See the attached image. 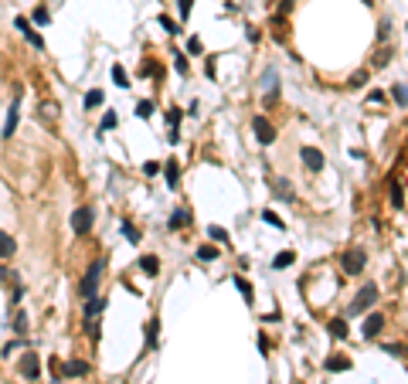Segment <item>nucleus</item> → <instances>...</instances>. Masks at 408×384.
<instances>
[{"mask_svg":"<svg viewBox=\"0 0 408 384\" xmlns=\"http://www.w3.org/2000/svg\"><path fill=\"white\" fill-rule=\"evenodd\" d=\"M364 265H367V255H364V249H357V245H351V249L344 252V259H340V269L347 272V275H361Z\"/></svg>","mask_w":408,"mask_h":384,"instance_id":"obj_1","label":"nucleus"},{"mask_svg":"<svg viewBox=\"0 0 408 384\" xmlns=\"http://www.w3.org/2000/svg\"><path fill=\"white\" fill-rule=\"evenodd\" d=\"M99 283H102V262H95V265H89V269H85V275H82V283H79V296H82V299L95 296Z\"/></svg>","mask_w":408,"mask_h":384,"instance_id":"obj_2","label":"nucleus"},{"mask_svg":"<svg viewBox=\"0 0 408 384\" xmlns=\"http://www.w3.org/2000/svg\"><path fill=\"white\" fill-rule=\"evenodd\" d=\"M92 221H95V211H92V207H85V204L72 211V231H75L79 238H85V235L92 231Z\"/></svg>","mask_w":408,"mask_h":384,"instance_id":"obj_3","label":"nucleus"},{"mask_svg":"<svg viewBox=\"0 0 408 384\" xmlns=\"http://www.w3.org/2000/svg\"><path fill=\"white\" fill-rule=\"evenodd\" d=\"M252 129H255V139H259L262 147H272V143H276V126H272L265 116H255Z\"/></svg>","mask_w":408,"mask_h":384,"instance_id":"obj_4","label":"nucleus"},{"mask_svg":"<svg viewBox=\"0 0 408 384\" xmlns=\"http://www.w3.org/2000/svg\"><path fill=\"white\" fill-rule=\"evenodd\" d=\"M374 303H378V286L367 283L361 293H357V299L351 303V313H364V309H367V306H374Z\"/></svg>","mask_w":408,"mask_h":384,"instance_id":"obj_5","label":"nucleus"},{"mask_svg":"<svg viewBox=\"0 0 408 384\" xmlns=\"http://www.w3.org/2000/svg\"><path fill=\"white\" fill-rule=\"evenodd\" d=\"M14 27H17V31H21L24 38H27V41L38 48V51H45V38H41V34L31 27V21H27V17H14Z\"/></svg>","mask_w":408,"mask_h":384,"instance_id":"obj_6","label":"nucleus"},{"mask_svg":"<svg viewBox=\"0 0 408 384\" xmlns=\"http://www.w3.org/2000/svg\"><path fill=\"white\" fill-rule=\"evenodd\" d=\"M17 367H21V374L27 377V381H38V374H41V361H38V354H24Z\"/></svg>","mask_w":408,"mask_h":384,"instance_id":"obj_7","label":"nucleus"},{"mask_svg":"<svg viewBox=\"0 0 408 384\" xmlns=\"http://www.w3.org/2000/svg\"><path fill=\"white\" fill-rule=\"evenodd\" d=\"M17 119H21V102L14 99L11 109H7V123H4V129H0V136H4V139H11V136H14V129H17Z\"/></svg>","mask_w":408,"mask_h":384,"instance_id":"obj_8","label":"nucleus"},{"mask_svg":"<svg viewBox=\"0 0 408 384\" xmlns=\"http://www.w3.org/2000/svg\"><path fill=\"white\" fill-rule=\"evenodd\" d=\"M262 85H265V102H276V95H279V75H276V68H269V72H265Z\"/></svg>","mask_w":408,"mask_h":384,"instance_id":"obj_9","label":"nucleus"},{"mask_svg":"<svg viewBox=\"0 0 408 384\" xmlns=\"http://www.w3.org/2000/svg\"><path fill=\"white\" fill-rule=\"evenodd\" d=\"M299 157H303V163H306L310 170H323V153H320V150L303 147V150H299Z\"/></svg>","mask_w":408,"mask_h":384,"instance_id":"obj_10","label":"nucleus"},{"mask_svg":"<svg viewBox=\"0 0 408 384\" xmlns=\"http://www.w3.org/2000/svg\"><path fill=\"white\" fill-rule=\"evenodd\" d=\"M364 337H378V333H381V330H385V317H381V313H371V317L364 320Z\"/></svg>","mask_w":408,"mask_h":384,"instance_id":"obj_11","label":"nucleus"},{"mask_svg":"<svg viewBox=\"0 0 408 384\" xmlns=\"http://www.w3.org/2000/svg\"><path fill=\"white\" fill-rule=\"evenodd\" d=\"M14 252H17V241H14L7 231H0V259H11Z\"/></svg>","mask_w":408,"mask_h":384,"instance_id":"obj_12","label":"nucleus"},{"mask_svg":"<svg viewBox=\"0 0 408 384\" xmlns=\"http://www.w3.org/2000/svg\"><path fill=\"white\" fill-rule=\"evenodd\" d=\"M102 309H106V299H99V296H89V299H85V317H99Z\"/></svg>","mask_w":408,"mask_h":384,"instance_id":"obj_13","label":"nucleus"},{"mask_svg":"<svg viewBox=\"0 0 408 384\" xmlns=\"http://www.w3.org/2000/svg\"><path fill=\"white\" fill-rule=\"evenodd\" d=\"M167 225L174 228V231H177V228H187V225H191V215H187L184 207H177V211L170 215V221H167Z\"/></svg>","mask_w":408,"mask_h":384,"instance_id":"obj_14","label":"nucleus"},{"mask_svg":"<svg viewBox=\"0 0 408 384\" xmlns=\"http://www.w3.org/2000/svg\"><path fill=\"white\" fill-rule=\"evenodd\" d=\"M65 374H68V377H85V374H89V364H85V361H68Z\"/></svg>","mask_w":408,"mask_h":384,"instance_id":"obj_15","label":"nucleus"},{"mask_svg":"<svg viewBox=\"0 0 408 384\" xmlns=\"http://www.w3.org/2000/svg\"><path fill=\"white\" fill-rule=\"evenodd\" d=\"M391 99H395L398 109H405L408 106V92H405V82H395V89H391Z\"/></svg>","mask_w":408,"mask_h":384,"instance_id":"obj_16","label":"nucleus"},{"mask_svg":"<svg viewBox=\"0 0 408 384\" xmlns=\"http://www.w3.org/2000/svg\"><path fill=\"white\" fill-rule=\"evenodd\" d=\"M140 269L147 272V275H157V272H160V259H157V255H143V259H140Z\"/></svg>","mask_w":408,"mask_h":384,"instance_id":"obj_17","label":"nucleus"},{"mask_svg":"<svg viewBox=\"0 0 408 384\" xmlns=\"http://www.w3.org/2000/svg\"><path fill=\"white\" fill-rule=\"evenodd\" d=\"M296 262V252H279L276 259H272V269H289Z\"/></svg>","mask_w":408,"mask_h":384,"instance_id":"obj_18","label":"nucleus"},{"mask_svg":"<svg viewBox=\"0 0 408 384\" xmlns=\"http://www.w3.org/2000/svg\"><path fill=\"white\" fill-rule=\"evenodd\" d=\"M323 367H327V371H351V361H347V357H327Z\"/></svg>","mask_w":408,"mask_h":384,"instance_id":"obj_19","label":"nucleus"},{"mask_svg":"<svg viewBox=\"0 0 408 384\" xmlns=\"http://www.w3.org/2000/svg\"><path fill=\"white\" fill-rule=\"evenodd\" d=\"M113 82L119 85V89H129V75H126L123 65H113Z\"/></svg>","mask_w":408,"mask_h":384,"instance_id":"obj_20","label":"nucleus"},{"mask_svg":"<svg viewBox=\"0 0 408 384\" xmlns=\"http://www.w3.org/2000/svg\"><path fill=\"white\" fill-rule=\"evenodd\" d=\"M119 231H123V235L129 238L133 245H136V241H140V231H136V225H133V221H126V218H123V221H119Z\"/></svg>","mask_w":408,"mask_h":384,"instance_id":"obj_21","label":"nucleus"},{"mask_svg":"<svg viewBox=\"0 0 408 384\" xmlns=\"http://www.w3.org/2000/svg\"><path fill=\"white\" fill-rule=\"evenodd\" d=\"M163 173H167L170 187H177V181H181V167H177V163H163Z\"/></svg>","mask_w":408,"mask_h":384,"instance_id":"obj_22","label":"nucleus"},{"mask_svg":"<svg viewBox=\"0 0 408 384\" xmlns=\"http://www.w3.org/2000/svg\"><path fill=\"white\" fill-rule=\"evenodd\" d=\"M31 21L38 24V27H45V24L51 21V14H48V7H34V14H31Z\"/></svg>","mask_w":408,"mask_h":384,"instance_id":"obj_23","label":"nucleus"},{"mask_svg":"<svg viewBox=\"0 0 408 384\" xmlns=\"http://www.w3.org/2000/svg\"><path fill=\"white\" fill-rule=\"evenodd\" d=\"M102 99H106V95H102L99 89H92V92H85V109H95V106H102Z\"/></svg>","mask_w":408,"mask_h":384,"instance_id":"obj_24","label":"nucleus"},{"mask_svg":"<svg viewBox=\"0 0 408 384\" xmlns=\"http://www.w3.org/2000/svg\"><path fill=\"white\" fill-rule=\"evenodd\" d=\"M276 197H283V201H293V187L286 181H276Z\"/></svg>","mask_w":408,"mask_h":384,"instance_id":"obj_25","label":"nucleus"},{"mask_svg":"<svg viewBox=\"0 0 408 384\" xmlns=\"http://www.w3.org/2000/svg\"><path fill=\"white\" fill-rule=\"evenodd\" d=\"M401 191H405V187H401V184H395V187H391V204H395L398 211H401V207H405V194H401Z\"/></svg>","mask_w":408,"mask_h":384,"instance_id":"obj_26","label":"nucleus"},{"mask_svg":"<svg viewBox=\"0 0 408 384\" xmlns=\"http://www.w3.org/2000/svg\"><path fill=\"white\" fill-rule=\"evenodd\" d=\"M197 259H201V262H215V259H218V249H211V245H201V249H197Z\"/></svg>","mask_w":408,"mask_h":384,"instance_id":"obj_27","label":"nucleus"},{"mask_svg":"<svg viewBox=\"0 0 408 384\" xmlns=\"http://www.w3.org/2000/svg\"><path fill=\"white\" fill-rule=\"evenodd\" d=\"M136 116H140V119H150V116H153V102H136Z\"/></svg>","mask_w":408,"mask_h":384,"instance_id":"obj_28","label":"nucleus"},{"mask_svg":"<svg viewBox=\"0 0 408 384\" xmlns=\"http://www.w3.org/2000/svg\"><path fill=\"white\" fill-rule=\"evenodd\" d=\"M330 333H333V337H347V323H344V320H330Z\"/></svg>","mask_w":408,"mask_h":384,"instance_id":"obj_29","label":"nucleus"},{"mask_svg":"<svg viewBox=\"0 0 408 384\" xmlns=\"http://www.w3.org/2000/svg\"><path fill=\"white\" fill-rule=\"evenodd\" d=\"M160 170H163V163H160V160H147V163H143V173H147V177H157Z\"/></svg>","mask_w":408,"mask_h":384,"instance_id":"obj_30","label":"nucleus"},{"mask_svg":"<svg viewBox=\"0 0 408 384\" xmlns=\"http://www.w3.org/2000/svg\"><path fill=\"white\" fill-rule=\"evenodd\" d=\"M157 21H160V27H163V31H167V34H177V31H181V27H177V24H174V21H170V17H167V14H160Z\"/></svg>","mask_w":408,"mask_h":384,"instance_id":"obj_31","label":"nucleus"},{"mask_svg":"<svg viewBox=\"0 0 408 384\" xmlns=\"http://www.w3.org/2000/svg\"><path fill=\"white\" fill-rule=\"evenodd\" d=\"M116 123H119V119H116V113H106V116H102V133L116 129Z\"/></svg>","mask_w":408,"mask_h":384,"instance_id":"obj_32","label":"nucleus"},{"mask_svg":"<svg viewBox=\"0 0 408 384\" xmlns=\"http://www.w3.org/2000/svg\"><path fill=\"white\" fill-rule=\"evenodd\" d=\"M388 61H391V51H388V48H381V51H378V58H374V68H385Z\"/></svg>","mask_w":408,"mask_h":384,"instance_id":"obj_33","label":"nucleus"},{"mask_svg":"<svg viewBox=\"0 0 408 384\" xmlns=\"http://www.w3.org/2000/svg\"><path fill=\"white\" fill-rule=\"evenodd\" d=\"M262 218H265V225H272V228H286L283 218H276V211H262Z\"/></svg>","mask_w":408,"mask_h":384,"instance_id":"obj_34","label":"nucleus"},{"mask_svg":"<svg viewBox=\"0 0 408 384\" xmlns=\"http://www.w3.org/2000/svg\"><path fill=\"white\" fill-rule=\"evenodd\" d=\"M235 286H238V293L245 296V303H252V286L245 283V279H235Z\"/></svg>","mask_w":408,"mask_h":384,"instance_id":"obj_35","label":"nucleus"},{"mask_svg":"<svg viewBox=\"0 0 408 384\" xmlns=\"http://www.w3.org/2000/svg\"><path fill=\"white\" fill-rule=\"evenodd\" d=\"M38 113H45V119H48V123H55V119H58V106H51V102H48L45 109H38Z\"/></svg>","mask_w":408,"mask_h":384,"instance_id":"obj_36","label":"nucleus"},{"mask_svg":"<svg viewBox=\"0 0 408 384\" xmlns=\"http://www.w3.org/2000/svg\"><path fill=\"white\" fill-rule=\"evenodd\" d=\"M208 235L215 238V241H225V238H228V231H225V228H218V225H211V228H208Z\"/></svg>","mask_w":408,"mask_h":384,"instance_id":"obj_37","label":"nucleus"},{"mask_svg":"<svg viewBox=\"0 0 408 384\" xmlns=\"http://www.w3.org/2000/svg\"><path fill=\"white\" fill-rule=\"evenodd\" d=\"M157 327H160V320H150V327H147V340H150V343H157Z\"/></svg>","mask_w":408,"mask_h":384,"instance_id":"obj_38","label":"nucleus"},{"mask_svg":"<svg viewBox=\"0 0 408 384\" xmlns=\"http://www.w3.org/2000/svg\"><path fill=\"white\" fill-rule=\"evenodd\" d=\"M174 65H177V72H181V75H187V58H184L181 51H177V58H174Z\"/></svg>","mask_w":408,"mask_h":384,"instance_id":"obj_39","label":"nucleus"},{"mask_svg":"<svg viewBox=\"0 0 408 384\" xmlns=\"http://www.w3.org/2000/svg\"><path fill=\"white\" fill-rule=\"evenodd\" d=\"M14 330H17V333H27V317H24V313L17 317V323H14Z\"/></svg>","mask_w":408,"mask_h":384,"instance_id":"obj_40","label":"nucleus"},{"mask_svg":"<svg viewBox=\"0 0 408 384\" xmlns=\"http://www.w3.org/2000/svg\"><path fill=\"white\" fill-rule=\"evenodd\" d=\"M187 51H191V55H201V41L191 38V41H187Z\"/></svg>","mask_w":408,"mask_h":384,"instance_id":"obj_41","label":"nucleus"},{"mask_svg":"<svg viewBox=\"0 0 408 384\" xmlns=\"http://www.w3.org/2000/svg\"><path fill=\"white\" fill-rule=\"evenodd\" d=\"M364 79H367L364 72H354V75H351V85H354V89H357V85H364Z\"/></svg>","mask_w":408,"mask_h":384,"instance_id":"obj_42","label":"nucleus"},{"mask_svg":"<svg viewBox=\"0 0 408 384\" xmlns=\"http://www.w3.org/2000/svg\"><path fill=\"white\" fill-rule=\"evenodd\" d=\"M187 14H191V0H181V17L187 21Z\"/></svg>","mask_w":408,"mask_h":384,"instance_id":"obj_43","label":"nucleus"},{"mask_svg":"<svg viewBox=\"0 0 408 384\" xmlns=\"http://www.w3.org/2000/svg\"><path fill=\"white\" fill-rule=\"evenodd\" d=\"M388 34H391V24H388V21H385V24H381V31H378V38H381V41H385V38H388Z\"/></svg>","mask_w":408,"mask_h":384,"instance_id":"obj_44","label":"nucleus"},{"mask_svg":"<svg viewBox=\"0 0 408 384\" xmlns=\"http://www.w3.org/2000/svg\"><path fill=\"white\" fill-rule=\"evenodd\" d=\"M51 384H61V381H51Z\"/></svg>","mask_w":408,"mask_h":384,"instance_id":"obj_45","label":"nucleus"}]
</instances>
